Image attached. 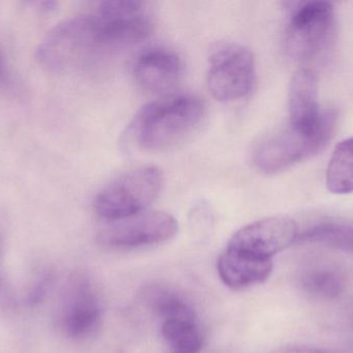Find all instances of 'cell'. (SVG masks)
I'll return each mask as SVG.
<instances>
[{
  "label": "cell",
  "mask_w": 353,
  "mask_h": 353,
  "mask_svg": "<svg viewBox=\"0 0 353 353\" xmlns=\"http://www.w3.org/2000/svg\"><path fill=\"white\" fill-rule=\"evenodd\" d=\"M205 108L199 97L172 95L145 106L128 128L130 139L145 151L173 149L201 126Z\"/></svg>",
  "instance_id": "1"
},
{
  "label": "cell",
  "mask_w": 353,
  "mask_h": 353,
  "mask_svg": "<svg viewBox=\"0 0 353 353\" xmlns=\"http://www.w3.org/2000/svg\"><path fill=\"white\" fill-rule=\"evenodd\" d=\"M103 51L95 15L74 17L52 29L37 50V59L53 73H68L86 66Z\"/></svg>",
  "instance_id": "2"
},
{
  "label": "cell",
  "mask_w": 353,
  "mask_h": 353,
  "mask_svg": "<svg viewBox=\"0 0 353 353\" xmlns=\"http://www.w3.org/2000/svg\"><path fill=\"white\" fill-rule=\"evenodd\" d=\"M337 112L321 110L316 124L310 130L290 128L265 139L256 147L253 162L263 173L282 171L321 151L333 136Z\"/></svg>",
  "instance_id": "3"
},
{
  "label": "cell",
  "mask_w": 353,
  "mask_h": 353,
  "mask_svg": "<svg viewBox=\"0 0 353 353\" xmlns=\"http://www.w3.org/2000/svg\"><path fill=\"white\" fill-rule=\"evenodd\" d=\"M163 184V173L159 168H134L118 176L97 195L95 211L105 221L142 213L157 198Z\"/></svg>",
  "instance_id": "4"
},
{
  "label": "cell",
  "mask_w": 353,
  "mask_h": 353,
  "mask_svg": "<svg viewBox=\"0 0 353 353\" xmlns=\"http://www.w3.org/2000/svg\"><path fill=\"white\" fill-rule=\"evenodd\" d=\"M288 51L301 61H311L329 50L335 39L336 14L329 1L290 2Z\"/></svg>",
  "instance_id": "5"
},
{
  "label": "cell",
  "mask_w": 353,
  "mask_h": 353,
  "mask_svg": "<svg viewBox=\"0 0 353 353\" xmlns=\"http://www.w3.org/2000/svg\"><path fill=\"white\" fill-rule=\"evenodd\" d=\"M208 87L217 101H240L250 95L256 82L252 52L234 41H220L210 50Z\"/></svg>",
  "instance_id": "6"
},
{
  "label": "cell",
  "mask_w": 353,
  "mask_h": 353,
  "mask_svg": "<svg viewBox=\"0 0 353 353\" xmlns=\"http://www.w3.org/2000/svg\"><path fill=\"white\" fill-rule=\"evenodd\" d=\"M175 218L165 211H142L107 221L97 232L101 246L113 250L144 248L169 242L178 233Z\"/></svg>",
  "instance_id": "7"
},
{
  "label": "cell",
  "mask_w": 353,
  "mask_h": 353,
  "mask_svg": "<svg viewBox=\"0 0 353 353\" xmlns=\"http://www.w3.org/2000/svg\"><path fill=\"white\" fill-rule=\"evenodd\" d=\"M95 17L103 50L132 47L147 39L153 28L146 3L136 0L101 2Z\"/></svg>",
  "instance_id": "8"
},
{
  "label": "cell",
  "mask_w": 353,
  "mask_h": 353,
  "mask_svg": "<svg viewBox=\"0 0 353 353\" xmlns=\"http://www.w3.org/2000/svg\"><path fill=\"white\" fill-rule=\"evenodd\" d=\"M299 238L298 224L288 217H270L241 228L228 242V249L261 258L272 259Z\"/></svg>",
  "instance_id": "9"
},
{
  "label": "cell",
  "mask_w": 353,
  "mask_h": 353,
  "mask_svg": "<svg viewBox=\"0 0 353 353\" xmlns=\"http://www.w3.org/2000/svg\"><path fill=\"white\" fill-rule=\"evenodd\" d=\"M103 309L97 290L87 278H76L68 288L60 325L66 337L72 340H85L99 329Z\"/></svg>",
  "instance_id": "10"
},
{
  "label": "cell",
  "mask_w": 353,
  "mask_h": 353,
  "mask_svg": "<svg viewBox=\"0 0 353 353\" xmlns=\"http://www.w3.org/2000/svg\"><path fill=\"white\" fill-rule=\"evenodd\" d=\"M183 64L178 54L165 48H153L141 54L134 66L138 84L154 95H168L182 77Z\"/></svg>",
  "instance_id": "11"
},
{
  "label": "cell",
  "mask_w": 353,
  "mask_h": 353,
  "mask_svg": "<svg viewBox=\"0 0 353 353\" xmlns=\"http://www.w3.org/2000/svg\"><path fill=\"white\" fill-rule=\"evenodd\" d=\"M217 269L220 279L228 287L244 289L267 281L273 271V263L272 259L226 248L218 259Z\"/></svg>",
  "instance_id": "12"
},
{
  "label": "cell",
  "mask_w": 353,
  "mask_h": 353,
  "mask_svg": "<svg viewBox=\"0 0 353 353\" xmlns=\"http://www.w3.org/2000/svg\"><path fill=\"white\" fill-rule=\"evenodd\" d=\"M288 111L290 126L299 130H310L321 116L319 79L309 68H299L292 76L288 91Z\"/></svg>",
  "instance_id": "13"
},
{
  "label": "cell",
  "mask_w": 353,
  "mask_h": 353,
  "mask_svg": "<svg viewBox=\"0 0 353 353\" xmlns=\"http://www.w3.org/2000/svg\"><path fill=\"white\" fill-rule=\"evenodd\" d=\"M146 306L165 321L183 319L196 321V314L190 303L169 286L152 284L143 290Z\"/></svg>",
  "instance_id": "14"
},
{
  "label": "cell",
  "mask_w": 353,
  "mask_h": 353,
  "mask_svg": "<svg viewBox=\"0 0 353 353\" xmlns=\"http://www.w3.org/2000/svg\"><path fill=\"white\" fill-rule=\"evenodd\" d=\"M299 286L313 300H334L345 290V278L341 271L332 267H310L301 273Z\"/></svg>",
  "instance_id": "15"
},
{
  "label": "cell",
  "mask_w": 353,
  "mask_h": 353,
  "mask_svg": "<svg viewBox=\"0 0 353 353\" xmlns=\"http://www.w3.org/2000/svg\"><path fill=\"white\" fill-rule=\"evenodd\" d=\"M299 242L317 244L343 252L353 253V224L321 222L299 236Z\"/></svg>",
  "instance_id": "16"
},
{
  "label": "cell",
  "mask_w": 353,
  "mask_h": 353,
  "mask_svg": "<svg viewBox=\"0 0 353 353\" xmlns=\"http://www.w3.org/2000/svg\"><path fill=\"white\" fill-rule=\"evenodd\" d=\"M327 187L334 194L353 193V137L335 147L327 167Z\"/></svg>",
  "instance_id": "17"
},
{
  "label": "cell",
  "mask_w": 353,
  "mask_h": 353,
  "mask_svg": "<svg viewBox=\"0 0 353 353\" xmlns=\"http://www.w3.org/2000/svg\"><path fill=\"white\" fill-rule=\"evenodd\" d=\"M161 334L171 353H199L203 337L196 321H163Z\"/></svg>",
  "instance_id": "18"
},
{
  "label": "cell",
  "mask_w": 353,
  "mask_h": 353,
  "mask_svg": "<svg viewBox=\"0 0 353 353\" xmlns=\"http://www.w3.org/2000/svg\"><path fill=\"white\" fill-rule=\"evenodd\" d=\"M284 353H343L339 350H327V348L308 347V346H296L288 348Z\"/></svg>",
  "instance_id": "19"
},
{
  "label": "cell",
  "mask_w": 353,
  "mask_h": 353,
  "mask_svg": "<svg viewBox=\"0 0 353 353\" xmlns=\"http://www.w3.org/2000/svg\"><path fill=\"white\" fill-rule=\"evenodd\" d=\"M2 74H3V62H2V58L0 56V78H1Z\"/></svg>",
  "instance_id": "20"
}]
</instances>
